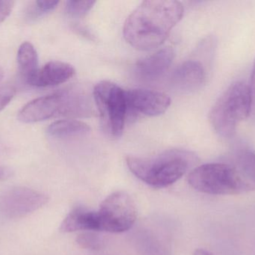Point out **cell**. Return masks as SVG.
<instances>
[{
    "label": "cell",
    "mask_w": 255,
    "mask_h": 255,
    "mask_svg": "<svg viewBox=\"0 0 255 255\" xmlns=\"http://www.w3.org/2000/svg\"><path fill=\"white\" fill-rule=\"evenodd\" d=\"M184 7L175 0L144 1L129 15L124 28L126 40L135 49L160 46L181 20Z\"/></svg>",
    "instance_id": "6da1fadb"
},
{
    "label": "cell",
    "mask_w": 255,
    "mask_h": 255,
    "mask_svg": "<svg viewBox=\"0 0 255 255\" xmlns=\"http://www.w3.org/2000/svg\"><path fill=\"white\" fill-rule=\"evenodd\" d=\"M199 161L193 153L169 150L151 157H128L129 170L154 188H165L182 178Z\"/></svg>",
    "instance_id": "7a4b0ae2"
},
{
    "label": "cell",
    "mask_w": 255,
    "mask_h": 255,
    "mask_svg": "<svg viewBox=\"0 0 255 255\" xmlns=\"http://www.w3.org/2000/svg\"><path fill=\"white\" fill-rule=\"evenodd\" d=\"M91 112L86 94L79 88H70L31 100L19 110L17 118L21 122L31 124L56 115L87 116Z\"/></svg>",
    "instance_id": "3957f363"
},
{
    "label": "cell",
    "mask_w": 255,
    "mask_h": 255,
    "mask_svg": "<svg viewBox=\"0 0 255 255\" xmlns=\"http://www.w3.org/2000/svg\"><path fill=\"white\" fill-rule=\"evenodd\" d=\"M251 97L249 85L234 82L214 103L209 118L216 133L230 139L236 133L238 125L251 115Z\"/></svg>",
    "instance_id": "277c9868"
},
{
    "label": "cell",
    "mask_w": 255,
    "mask_h": 255,
    "mask_svg": "<svg viewBox=\"0 0 255 255\" xmlns=\"http://www.w3.org/2000/svg\"><path fill=\"white\" fill-rule=\"evenodd\" d=\"M194 190L211 195H236L255 190L239 171L224 163H208L193 169L187 178Z\"/></svg>",
    "instance_id": "5b68a950"
},
{
    "label": "cell",
    "mask_w": 255,
    "mask_h": 255,
    "mask_svg": "<svg viewBox=\"0 0 255 255\" xmlns=\"http://www.w3.org/2000/svg\"><path fill=\"white\" fill-rule=\"evenodd\" d=\"M94 97L105 132L115 139L121 137L127 115L126 91L117 84L103 81L94 88Z\"/></svg>",
    "instance_id": "8992f818"
},
{
    "label": "cell",
    "mask_w": 255,
    "mask_h": 255,
    "mask_svg": "<svg viewBox=\"0 0 255 255\" xmlns=\"http://www.w3.org/2000/svg\"><path fill=\"white\" fill-rule=\"evenodd\" d=\"M99 232L122 233L131 229L137 217L134 202L125 192L109 195L97 211Z\"/></svg>",
    "instance_id": "52a82bcc"
},
{
    "label": "cell",
    "mask_w": 255,
    "mask_h": 255,
    "mask_svg": "<svg viewBox=\"0 0 255 255\" xmlns=\"http://www.w3.org/2000/svg\"><path fill=\"white\" fill-rule=\"evenodd\" d=\"M49 202L46 194L28 188H16L0 199V208L9 218H19L37 211Z\"/></svg>",
    "instance_id": "ba28073f"
},
{
    "label": "cell",
    "mask_w": 255,
    "mask_h": 255,
    "mask_svg": "<svg viewBox=\"0 0 255 255\" xmlns=\"http://www.w3.org/2000/svg\"><path fill=\"white\" fill-rule=\"evenodd\" d=\"M127 115L157 116L164 113L171 104V99L166 94L148 89H132L126 91Z\"/></svg>",
    "instance_id": "9c48e42d"
},
{
    "label": "cell",
    "mask_w": 255,
    "mask_h": 255,
    "mask_svg": "<svg viewBox=\"0 0 255 255\" xmlns=\"http://www.w3.org/2000/svg\"><path fill=\"white\" fill-rule=\"evenodd\" d=\"M206 73L202 63L188 60L180 64L172 73L171 83L175 89L190 93L200 89L205 82Z\"/></svg>",
    "instance_id": "30bf717a"
},
{
    "label": "cell",
    "mask_w": 255,
    "mask_h": 255,
    "mask_svg": "<svg viewBox=\"0 0 255 255\" xmlns=\"http://www.w3.org/2000/svg\"><path fill=\"white\" fill-rule=\"evenodd\" d=\"M75 74V69L68 63L52 61L38 68L31 76L27 83L32 86L45 88L64 83L71 79Z\"/></svg>",
    "instance_id": "8fae6325"
},
{
    "label": "cell",
    "mask_w": 255,
    "mask_h": 255,
    "mask_svg": "<svg viewBox=\"0 0 255 255\" xmlns=\"http://www.w3.org/2000/svg\"><path fill=\"white\" fill-rule=\"evenodd\" d=\"M174 56L175 53L172 48H163L139 60L136 64V73L144 80H156L167 71Z\"/></svg>",
    "instance_id": "7c38bea8"
},
{
    "label": "cell",
    "mask_w": 255,
    "mask_h": 255,
    "mask_svg": "<svg viewBox=\"0 0 255 255\" xmlns=\"http://www.w3.org/2000/svg\"><path fill=\"white\" fill-rule=\"evenodd\" d=\"M59 229L64 233L79 231L99 232L97 211H91L84 207H76L67 214Z\"/></svg>",
    "instance_id": "4fadbf2b"
},
{
    "label": "cell",
    "mask_w": 255,
    "mask_h": 255,
    "mask_svg": "<svg viewBox=\"0 0 255 255\" xmlns=\"http://www.w3.org/2000/svg\"><path fill=\"white\" fill-rule=\"evenodd\" d=\"M17 64L21 76L25 81L38 70V55L32 43L25 41L20 45L17 52Z\"/></svg>",
    "instance_id": "5bb4252c"
},
{
    "label": "cell",
    "mask_w": 255,
    "mask_h": 255,
    "mask_svg": "<svg viewBox=\"0 0 255 255\" xmlns=\"http://www.w3.org/2000/svg\"><path fill=\"white\" fill-rule=\"evenodd\" d=\"M91 131L88 124L76 120H61L52 123L47 128L49 136L54 138H67L83 136Z\"/></svg>",
    "instance_id": "9a60e30c"
},
{
    "label": "cell",
    "mask_w": 255,
    "mask_h": 255,
    "mask_svg": "<svg viewBox=\"0 0 255 255\" xmlns=\"http://www.w3.org/2000/svg\"><path fill=\"white\" fill-rule=\"evenodd\" d=\"M240 173L255 188V151L251 148H242L236 156Z\"/></svg>",
    "instance_id": "2e32d148"
},
{
    "label": "cell",
    "mask_w": 255,
    "mask_h": 255,
    "mask_svg": "<svg viewBox=\"0 0 255 255\" xmlns=\"http://www.w3.org/2000/svg\"><path fill=\"white\" fill-rule=\"evenodd\" d=\"M79 247L86 250H100L104 247V240L94 232H87L81 234L76 238Z\"/></svg>",
    "instance_id": "e0dca14e"
},
{
    "label": "cell",
    "mask_w": 255,
    "mask_h": 255,
    "mask_svg": "<svg viewBox=\"0 0 255 255\" xmlns=\"http://www.w3.org/2000/svg\"><path fill=\"white\" fill-rule=\"evenodd\" d=\"M95 3V1H67L66 11L72 16H85Z\"/></svg>",
    "instance_id": "ac0fdd59"
},
{
    "label": "cell",
    "mask_w": 255,
    "mask_h": 255,
    "mask_svg": "<svg viewBox=\"0 0 255 255\" xmlns=\"http://www.w3.org/2000/svg\"><path fill=\"white\" fill-rule=\"evenodd\" d=\"M16 92V88L11 84L0 83V112L10 103Z\"/></svg>",
    "instance_id": "d6986e66"
},
{
    "label": "cell",
    "mask_w": 255,
    "mask_h": 255,
    "mask_svg": "<svg viewBox=\"0 0 255 255\" xmlns=\"http://www.w3.org/2000/svg\"><path fill=\"white\" fill-rule=\"evenodd\" d=\"M59 4V1H47V0H39L34 2L36 13L38 15L44 14L53 10Z\"/></svg>",
    "instance_id": "ffe728a7"
},
{
    "label": "cell",
    "mask_w": 255,
    "mask_h": 255,
    "mask_svg": "<svg viewBox=\"0 0 255 255\" xmlns=\"http://www.w3.org/2000/svg\"><path fill=\"white\" fill-rule=\"evenodd\" d=\"M250 88V97H251V115L252 118L255 121V59L253 64V70H252L251 79L250 84L249 85Z\"/></svg>",
    "instance_id": "44dd1931"
},
{
    "label": "cell",
    "mask_w": 255,
    "mask_h": 255,
    "mask_svg": "<svg viewBox=\"0 0 255 255\" xmlns=\"http://www.w3.org/2000/svg\"><path fill=\"white\" fill-rule=\"evenodd\" d=\"M14 3L10 0H0V23L11 13Z\"/></svg>",
    "instance_id": "7402d4cb"
},
{
    "label": "cell",
    "mask_w": 255,
    "mask_h": 255,
    "mask_svg": "<svg viewBox=\"0 0 255 255\" xmlns=\"http://www.w3.org/2000/svg\"><path fill=\"white\" fill-rule=\"evenodd\" d=\"M193 255H214L212 253H210L209 251L206 250H203V249H198L193 253Z\"/></svg>",
    "instance_id": "603a6c76"
},
{
    "label": "cell",
    "mask_w": 255,
    "mask_h": 255,
    "mask_svg": "<svg viewBox=\"0 0 255 255\" xmlns=\"http://www.w3.org/2000/svg\"><path fill=\"white\" fill-rule=\"evenodd\" d=\"M3 76H4V70L1 67H0V82H1V79H2Z\"/></svg>",
    "instance_id": "cb8c5ba5"
}]
</instances>
